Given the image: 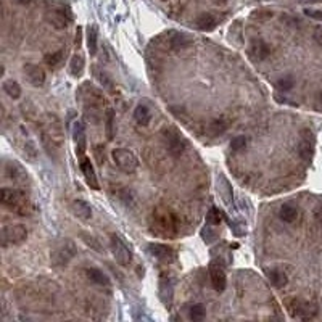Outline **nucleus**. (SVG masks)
Instances as JSON below:
<instances>
[{"mask_svg": "<svg viewBox=\"0 0 322 322\" xmlns=\"http://www.w3.org/2000/svg\"><path fill=\"white\" fill-rule=\"evenodd\" d=\"M40 139L42 145L47 150V153L57 155L61 150L63 142H65V134H63V126L60 119L57 118V114L47 113L44 119L40 121Z\"/></svg>", "mask_w": 322, "mask_h": 322, "instance_id": "nucleus-1", "label": "nucleus"}, {"mask_svg": "<svg viewBox=\"0 0 322 322\" xmlns=\"http://www.w3.org/2000/svg\"><path fill=\"white\" fill-rule=\"evenodd\" d=\"M81 97H82L84 118H86L89 123L98 124L100 121H102L103 107L107 105V100H105L103 94L100 92L97 87H94L91 82H86V84H82V87H81Z\"/></svg>", "mask_w": 322, "mask_h": 322, "instance_id": "nucleus-2", "label": "nucleus"}, {"mask_svg": "<svg viewBox=\"0 0 322 322\" xmlns=\"http://www.w3.org/2000/svg\"><path fill=\"white\" fill-rule=\"evenodd\" d=\"M0 202L3 207L15 211L18 214H29L31 205L28 202V195L24 190L15 187H3L0 190Z\"/></svg>", "mask_w": 322, "mask_h": 322, "instance_id": "nucleus-3", "label": "nucleus"}, {"mask_svg": "<svg viewBox=\"0 0 322 322\" xmlns=\"http://www.w3.org/2000/svg\"><path fill=\"white\" fill-rule=\"evenodd\" d=\"M112 156L116 166L126 174H133L139 170V160L134 155V152H131L128 149H114L112 152Z\"/></svg>", "mask_w": 322, "mask_h": 322, "instance_id": "nucleus-4", "label": "nucleus"}, {"mask_svg": "<svg viewBox=\"0 0 322 322\" xmlns=\"http://www.w3.org/2000/svg\"><path fill=\"white\" fill-rule=\"evenodd\" d=\"M110 248H112L114 260L119 266L128 267L131 265V261H133V253H131L128 244H126L119 235L113 234L110 237Z\"/></svg>", "mask_w": 322, "mask_h": 322, "instance_id": "nucleus-5", "label": "nucleus"}, {"mask_svg": "<svg viewBox=\"0 0 322 322\" xmlns=\"http://www.w3.org/2000/svg\"><path fill=\"white\" fill-rule=\"evenodd\" d=\"M288 311L293 319H313L318 316V306L311 302H302V300H292L288 302Z\"/></svg>", "mask_w": 322, "mask_h": 322, "instance_id": "nucleus-6", "label": "nucleus"}, {"mask_svg": "<svg viewBox=\"0 0 322 322\" xmlns=\"http://www.w3.org/2000/svg\"><path fill=\"white\" fill-rule=\"evenodd\" d=\"M28 239V229L24 224H10L5 226L2 230V245L7 248L8 245H19Z\"/></svg>", "mask_w": 322, "mask_h": 322, "instance_id": "nucleus-7", "label": "nucleus"}, {"mask_svg": "<svg viewBox=\"0 0 322 322\" xmlns=\"http://www.w3.org/2000/svg\"><path fill=\"white\" fill-rule=\"evenodd\" d=\"M45 19H47V23L54 26L55 29H66L68 26L71 24V15L68 12V8H65L63 5L47 8Z\"/></svg>", "mask_w": 322, "mask_h": 322, "instance_id": "nucleus-8", "label": "nucleus"}, {"mask_svg": "<svg viewBox=\"0 0 322 322\" xmlns=\"http://www.w3.org/2000/svg\"><path fill=\"white\" fill-rule=\"evenodd\" d=\"M76 255V246L73 242H65V244L58 245L52 251V265L54 266H65L68 265Z\"/></svg>", "mask_w": 322, "mask_h": 322, "instance_id": "nucleus-9", "label": "nucleus"}, {"mask_svg": "<svg viewBox=\"0 0 322 322\" xmlns=\"http://www.w3.org/2000/svg\"><path fill=\"white\" fill-rule=\"evenodd\" d=\"M5 176H7L12 182L17 184V186H21V187H24L29 184V176H28V172H26V170L19 165V163L13 161V160H8L7 163H5Z\"/></svg>", "mask_w": 322, "mask_h": 322, "instance_id": "nucleus-10", "label": "nucleus"}, {"mask_svg": "<svg viewBox=\"0 0 322 322\" xmlns=\"http://www.w3.org/2000/svg\"><path fill=\"white\" fill-rule=\"evenodd\" d=\"M165 139H166L168 150H170L172 155H176V156L181 155L184 149H186V142H184L182 135L176 131V128H166Z\"/></svg>", "mask_w": 322, "mask_h": 322, "instance_id": "nucleus-11", "label": "nucleus"}, {"mask_svg": "<svg viewBox=\"0 0 322 322\" xmlns=\"http://www.w3.org/2000/svg\"><path fill=\"white\" fill-rule=\"evenodd\" d=\"M73 139H75V144H76V155L79 158L86 156L87 135H86V126H84L82 121H76L75 126H73Z\"/></svg>", "mask_w": 322, "mask_h": 322, "instance_id": "nucleus-12", "label": "nucleus"}, {"mask_svg": "<svg viewBox=\"0 0 322 322\" xmlns=\"http://www.w3.org/2000/svg\"><path fill=\"white\" fill-rule=\"evenodd\" d=\"M23 73L26 79H28L29 84H33L34 87H42L45 84V71L44 68L36 65V63H28V65H24L23 68Z\"/></svg>", "mask_w": 322, "mask_h": 322, "instance_id": "nucleus-13", "label": "nucleus"}, {"mask_svg": "<svg viewBox=\"0 0 322 322\" xmlns=\"http://www.w3.org/2000/svg\"><path fill=\"white\" fill-rule=\"evenodd\" d=\"M209 279H211V285H213L216 292H224L226 285H227V277H226V271L223 266L218 265V263H211Z\"/></svg>", "mask_w": 322, "mask_h": 322, "instance_id": "nucleus-14", "label": "nucleus"}, {"mask_svg": "<svg viewBox=\"0 0 322 322\" xmlns=\"http://www.w3.org/2000/svg\"><path fill=\"white\" fill-rule=\"evenodd\" d=\"M79 168L82 171V176L86 179L87 186L94 189V190H98L100 189V184H98V179H97V174H95V170L91 163V158L87 156H82L79 158Z\"/></svg>", "mask_w": 322, "mask_h": 322, "instance_id": "nucleus-15", "label": "nucleus"}, {"mask_svg": "<svg viewBox=\"0 0 322 322\" xmlns=\"http://www.w3.org/2000/svg\"><path fill=\"white\" fill-rule=\"evenodd\" d=\"M265 272H266L267 281L271 282L276 288H284L285 285L288 284V276L285 274V271H282V269L271 267V269H266Z\"/></svg>", "mask_w": 322, "mask_h": 322, "instance_id": "nucleus-16", "label": "nucleus"}, {"mask_svg": "<svg viewBox=\"0 0 322 322\" xmlns=\"http://www.w3.org/2000/svg\"><path fill=\"white\" fill-rule=\"evenodd\" d=\"M71 211H73V214L81 221H89L92 218L91 205H89L87 202H84V200H75L71 205Z\"/></svg>", "mask_w": 322, "mask_h": 322, "instance_id": "nucleus-17", "label": "nucleus"}, {"mask_svg": "<svg viewBox=\"0 0 322 322\" xmlns=\"http://www.w3.org/2000/svg\"><path fill=\"white\" fill-rule=\"evenodd\" d=\"M149 251L152 253L153 256L158 258V260L161 261H171L174 256H176V253L171 246L168 245H163V244H152L149 246Z\"/></svg>", "mask_w": 322, "mask_h": 322, "instance_id": "nucleus-18", "label": "nucleus"}, {"mask_svg": "<svg viewBox=\"0 0 322 322\" xmlns=\"http://www.w3.org/2000/svg\"><path fill=\"white\" fill-rule=\"evenodd\" d=\"M298 150L306 161L311 160V156H313V135H311L308 129H304L302 133V140H300Z\"/></svg>", "mask_w": 322, "mask_h": 322, "instance_id": "nucleus-19", "label": "nucleus"}, {"mask_svg": "<svg viewBox=\"0 0 322 322\" xmlns=\"http://www.w3.org/2000/svg\"><path fill=\"white\" fill-rule=\"evenodd\" d=\"M250 55L255 58V60H265V58L271 55V47H269L265 40L258 39L250 45Z\"/></svg>", "mask_w": 322, "mask_h": 322, "instance_id": "nucleus-20", "label": "nucleus"}, {"mask_svg": "<svg viewBox=\"0 0 322 322\" xmlns=\"http://www.w3.org/2000/svg\"><path fill=\"white\" fill-rule=\"evenodd\" d=\"M195 26L200 31H213L218 26V18L213 13H202L200 17L195 19Z\"/></svg>", "mask_w": 322, "mask_h": 322, "instance_id": "nucleus-21", "label": "nucleus"}, {"mask_svg": "<svg viewBox=\"0 0 322 322\" xmlns=\"http://www.w3.org/2000/svg\"><path fill=\"white\" fill-rule=\"evenodd\" d=\"M86 276H87V279L91 282L97 284V285H102V287H108V285H110L108 276L103 271L97 269V267H87L86 269Z\"/></svg>", "mask_w": 322, "mask_h": 322, "instance_id": "nucleus-22", "label": "nucleus"}, {"mask_svg": "<svg viewBox=\"0 0 322 322\" xmlns=\"http://www.w3.org/2000/svg\"><path fill=\"white\" fill-rule=\"evenodd\" d=\"M134 119L139 126H144V128L145 126H149L150 121H152V113H150L149 107L144 105V103L137 105L135 110H134Z\"/></svg>", "mask_w": 322, "mask_h": 322, "instance_id": "nucleus-23", "label": "nucleus"}, {"mask_svg": "<svg viewBox=\"0 0 322 322\" xmlns=\"http://www.w3.org/2000/svg\"><path fill=\"white\" fill-rule=\"evenodd\" d=\"M193 44V39L190 38L189 34H184V33H176L171 38V47L174 50H186L189 49L190 45Z\"/></svg>", "mask_w": 322, "mask_h": 322, "instance_id": "nucleus-24", "label": "nucleus"}, {"mask_svg": "<svg viewBox=\"0 0 322 322\" xmlns=\"http://www.w3.org/2000/svg\"><path fill=\"white\" fill-rule=\"evenodd\" d=\"M86 40H87V47H89L91 55H95L97 54V44H98V28H97V24H89Z\"/></svg>", "mask_w": 322, "mask_h": 322, "instance_id": "nucleus-25", "label": "nucleus"}, {"mask_svg": "<svg viewBox=\"0 0 322 322\" xmlns=\"http://www.w3.org/2000/svg\"><path fill=\"white\" fill-rule=\"evenodd\" d=\"M84 68H86V58L82 54H76L73 55L71 61H70V73L75 77H79L84 73Z\"/></svg>", "mask_w": 322, "mask_h": 322, "instance_id": "nucleus-26", "label": "nucleus"}, {"mask_svg": "<svg viewBox=\"0 0 322 322\" xmlns=\"http://www.w3.org/2000/svg\"><path fill=\"white\" fill-rule=\"evenodd\" d=\"M114 133H116L114 110L113 108H107V112H105V135H107L108 140H113L114 139Z\"/></svg>", "mask_w": 322, "mask_h": 322, "instance_id": "nucleus-27", "label": "nucleus"}, {"mask_svg": "<svg viewBox=\"0 0 322 322\" xmlns=\"http://www.w3.org/2000/svg\"><path fill=\"white\" fill-rule=\"evenodd\" d=\"M2 89L5 91V94H7L8 97L13 98V100H18L21 97V94H23V91H21V86L17 81H15V79H7V81L3 82Z\"/></svg>", "mask_w": 322, "mask_h": 322, "instance_id": "nucleus-28", "label": "nucleus"}, {"mask_svg": "<svg viewBox=\"0 0 322 322\" xmlns=\"http://www.w3.org/2000/svg\"><path fill=\"white\" fill-rule=\"evenodd\" d=\"M279 218H281L284 223H293V221L298 218V209L292 207V205H284V207L279 209Z\"/></svg>", "mask_w": 322, "mask_h": 322, "instance_id": "nucleus-29", "label": "nucleus"}, {"mask_svg": "<svg viewBox=\"0 0 322 322\" xmlns=\"http://www.w3.org/2000/svg\"><path fill=\"white\" fill-rule=\"evenodd\" d=\"M160 297H161V302L165 303L166 306L171 304V302H172V284L170 281H165V279H161Z\"/></svg>", "mask_w": 322, "mask_h": 322, "instance_id": "nucleus-30", "label": "nucleus"}, {"mask_svg": "<svg viewBox=\"0 0 322 322\" xmlns=\"http://www.w3.org/2000/svg\"><path fill=\"white\" fill-rule=\"evenodd\" d=\"M63 58H65V50H57L52 52V54H47L44 57L45 65H49L50 68H57L58 65H61Z\"/></svg>", "mask_w": 322, "mask_h": 322, "instance_id": "nucleus-31", "label": "nucleus"}, {"mask_svg": "<svg viewBox=\"0 0 322 322\" xmlns=\"http://www.w3.org/2000/svg\"><path fill=\"white\" fill-rule=\"evenodd\" d=\"M205 314H207V311H205V306L203 304H193L190 306L189 309V319L192 321H202L205 318Z\"/></svg>", "mask_w": 322, "mask_h": 322, "instance_id": "nucleus-32", "label": "nucleus"}, {"mask_svg": "<svg viewBox=\"0 0 322 322\" xmlns=\"http://www.w3.org/2000/svg\"><path fill=\"white\" fill-rule=\"evenodd\" d=\"M226 129H227V123L223 121V119H216V121H213V123L209 124L208 133L211 135H218V134H223Z\"/></svg>", "mask_w": 322, "mask_h": 322, "instance_id": "nucleus-33", "label": "nucleus"}, {"mask_svg": "<svg viewBox=\"0 0 322 322\" xmlns=\"http://www.w3.org/2000/svg\"><path fill=\"white\" fill-rule=\"evenodd\" d=\"M221 218H223L221 211L216 208V207H213V208L208 211V214H207V224H209V226H219L221 221H223Z\"/></svg>", "mask_w": 322, "mask_h": 322, "instance_id": "nucleus-34", "label": "nucleus"}, {"mask_svg": "<svg viewBox=\"0 0 322 322\" xmlns=\"http://www.w3.org/2000/svg\"><path fill=\"white\" fill-rule=\"evenodd\" d=\"M293 86H295V81H293V77H290V76L282 77V79H279V81H277V89H279V91H284V92L292 91Z\"/></svg>", "mask_w": 322, "mask_h": 322, "instance_id": "nucleus-35", "label": "nucleus"}, {"mask_svg": "<svg viewBox=\"0 0 322 322\" xmlns=\"http://www.w3.org/2000/svg\"><path fill=\"white\" fill-rule=\"evenodd\" d=\"M245 147H246V137L245 135H237L230 142V149L234 152H240L242 149H245Z\"/></svg>", "mask_w": 322, "mask_h": 322, "instance_id": "nucleus-36", "label": "nucleus"}, {"mask_svg": "<svg viewBox=\"0 0 322 322\" xmlns=\"http://www.w3.org/2000/svg\"><path fill=\"white\" fill-rule=\"evenodd\" d=\"M202 237H203V240L207 242V244H211V242H214L216 240V237H218V234L209 227V224L207 226V227H203V230H202Z\"/></svg>", "mask_w": 322, "mask_h": 322, "instance_id": "nucleus-37", "label": "nucleus"}, {"mask_svg": "<svg viewBox=\"0 0 322 322\" xmlns=\"http://www.w3.org/2000/svg\"><path fill=\"white\" fill-rule=\"evenodd\" d=\"M230 229L234 230V234L237 237H242L246 234V227L244 223H240V221H235V223H230Z\"/></svg>", "mask_w": 322, "mask_h": 322, "instance_id": "nucleus-38", "label": "nucleus"}, {"mask_svg": "<svg viewBox=\"0 0 322 322\" xmlns=\"http://www.w3.org/2000/svg\"><path fill=\"white\" fill-rule=\"evenodd\" d=\"M304 15L313 19H318V21H322V10H318V8H304Z\"/></svg>", "mask_w": 322, "mask_h": 322, "instance_id": "nucleus-39", "label": "nucleus"}, {"mask_svg": "<svg viewBox=\"0 0 322 322\" xmlns=\"http://www.w3.org/2000/svg\"><path fill=\"white\" fill-rule=\"evenodd\" d=\"M97 76H98V81L103 84V87H107L110 92H113V82L110 81L108 76L103 75V73H97Z\"/></svg>", "mask_w": 322, "mask_h": 322, "instance_id": "nucleus-40", "label": "nucleus"}, {"mask_svg": "<svg viewBox=\"0 0 322 322\" xmlns=\"http://www.w3.org/2000/svg\"><path fill=\"white\" fill-rule=\"evenodd\" d=\"M95 158H97V161H98V165H103L105 163V155L102 153V150H103V147L102 145H97L95 147Z\"/></svg>", "mask_w": 322, "mask_h": 322, "instance_id": "nucleus-41", "label": "nucleus"}, {"mask_svg": "<svg viewBox=\"0 0 322 322\" xmlns=\"http://www.w3.org/2000/svg\"><path fill=\"white\" fill-rule=\"evenodd\" d=\"M81 38H82V31H81V28H77V31H76V47L79 49V47H81Z\"/></svg>", "mask_w": 322, "mask_h": 322, "instance_id": "nucleus-42", "label": "nucleus"}, {"mask_svg": "<svg viewBox=\"0 0 322 322\" xmlns=\"http://www.w3.org/2000/svg\"><path fill=\"white\" fill-rule=\"evenodd\" d=\"M18 3H21V5H29L31 2H33V0H17Z\"/></svg>", "mask_w": 322, "mask_h": 322, "instance_id": "nucleus-43", "label": "nucleus"}, {"mask_svg": "<svg viewBox=\"0 0 322 322\" xmlns=\"http://www.w3.org/2000/svg\"><path fill=\"white\" fill-rule=\"evenodd\" d=\"M298 2H302V3H316V2H319V0H298Z\"/></svg>", "mask_w": 322, "mask_h": 322, "instance_id": "nucleus-44", "label": "nucleus"}, {"mask_svg": "<svg viewBox=\"0 0 322 322\" xmlns=\"http://www.w3.org/2000/svg\"><path fill=\"white\" fill-rule=\"evenodd\" d=\"M163 2H168V0H163Z\"/></svg>", "mask_w": 322, "mask_h": 322, "instance_id": "nucleus-45", "label": "nucleus"}]
</instances>
